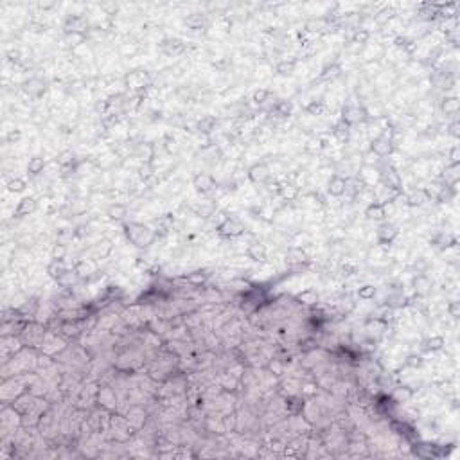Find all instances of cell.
Returning <instances> with one entry per match:
<instances>
[{
  "label": "cell",
  "mask_w": 460,
  "mask_h": 460,
  "mask_svg": "<svg viewBox=\"0 0 460 460\" xmlns=\"http://www.w3.org/2000/svg\"><path fill=\"white\" fill-rule=\"evenodd\" d=\"M128 214V207L124 203H111L108 209H106V216L113 219V221H121L122 218Z\"/></svg>",
  "instance_id": "obj_28"
},
{
  "label": "cell",
  "mask_w": 460,
  "mask_h": 460,
  "mask_svg": "<svg viewBox=\"0 0 460 460\" xmlns=\"http://www.w3.org/2000/svg\"><path fill=\"white\" fill-rule=\"evenodd\" d=\"M326 111V103L324 101H311L309 105L306 106V113H309V115H322Z\"/></svg>",
  "instance_id": "obj_40"
},
{
  "label": "cell",
  "mask_w": 460,
  "mask_h": 460,
  "mask_svg": "<svg viewBox=\"0 0 460 460\" xmlns=\"http://www.w3.org/2000/svg\"><path fill=\"white\" fill-rule=\"evenodd\" d=\"M38 209V201L34 200L33 196H27V198H22L18 201V207L15 211V216L17 218H23V216H31L34 211Z\"/></svg>",
  "instance_id": "obj_17"
},
{
  "label": "cell",
  "mask_w": 460,
  "mask_h": 460,
  "mask_svg": "<svg viewBox=\"0 0 460 460\" xmlns=\"http://www.w3.org/2000/svg\"><path fill=\"white\" fill-rule=\"evenodd\" d=\"M432 281L428 275L424 273H419L416 279H414V291H416L417 297H426V295L432 293Z\"/></svg>",
  "instance_id": "obj_18"
},
{
  "label": "cell",
  "mask_w": 460,
  "mask_h": 460,
  "mask_svg": "<svg viewBox=\"0 0 460 460\" xmlns=\"http://www.w3.org/2000/svg\"><path fill=\"white\" fill-rule=\"evenodd\" d=\"M209 279V273L203 270V272H194V273H191V275H187L185 277V281H187L191 286H201V284H205V281Z\"/></svg>",
  "instance_id": "obj_35"
},
{
  "label": "cell",
  "mask_w": 460,
  "mask_h": 460,
  "mask_svg": "<svg viewBox=\"0 0 460 460\" xmlns=\"http://www.w3.org/2000/svg\"><path fill=\"white\" fill-rule=\"evenodd\" d=\"M448 133L451 135V137H460V122L459 121H453L451 124L448 126Z\"/></svg>",
  "instance_id": "obj_57"
},
{
  "label": "cell",
  "mask_w": 460,
  "mask_h": 460,
  "mask_svg": "<svg viewBox=\"0 0 460 460\" xmlns=\"http://www.w3.org/2000/svg\"><path fill=\"white\" fill-rule=\"evenodd\" d=\"M20 139H22V131H20V130H11L6 137V142L7 144H15V142H18Z\"/></svg>",
  "instance_id": "obj_53"
},
{
  "label": "cell",
  "mask_w": 460,
  "mask_h": 460,
  "mask_svg": "<svg viewBox=\"0 0 460 460\" xmlns=\"http://www.w3.org/2000/svg\"><path fill=\"white\" fill-rule=\"evenodd\" d=\"M459 99L457 97H448L442 103V110L446 115H457L459 113Z\"/></svg>",
  "instance_id": "obj_36"
},
{
  "label": "cell",
  "mask_w": 460,
  "mask_h": 460,
  "mask_svg": "<svg viewBox=\"0 0 460 460\" xmlns=\"http://www.w3.org/2000/svg\"><path fill=\"white\" fill-rule=\"evenodd\" d=\"M299 187L295 183H281V191H279V196L286 201H293L299 198Z\"/></svg>",
  "instance_id": "obj_25"
},
{
  "label": "cell",
  "mask_w": 460,
  "mask_h": 460,
  "mask_svg": "<svg viewBox=\"0 0 460 460\" xmlns=\"http://www.w3.org/2000/svg\"><path fill=\"white\" fill-rule=\"evenodd\" d=\"M135 156L144 160V164H151V158L155 156V148L151 144H139L135 150Z\"/></svg>",
  "instance_id": "obj_30"
},
{
  "label": "cell",
  "mask_w": 460,
  "mask_h": 460,
  "mask_svg": "<svg viewBox=\"0 0 460 460\" xmlns=\"http://www.w3.org/2000/svg\"><path fill=\"white\" fill-rule=\"evenodd\" d=\"M286 403H288L289 414H293V416L300 414V412H302V408H304V401L300 399V397H289Z\"/></svg>",
  "instance_id": "obj_46"
},
{
  "label": "cell",
  "mask_w": 460,
  "mask_h": 460,
  "mask_svg": "<svg viewBox=\"0 0 460 460\" xmlns=\"http://www.w3.org/2000/svg\"><path fill=\"white\" fill-rule=\"evenodd\" d=\"M85 38H87V34H79V33L65 34V40H67V42H68V45H72V47H76V45L85 44Z\"/></svg>",
  "instance_id": "obj_50"
},
{
  "label": "cell",
  "mask_w": 460,
  "mask_h": 460,
  "mask_svg": "<svg viewBox=\"0 0 460 460\" xmlns=\"http://www.w3.org/2000/svg\"><path fill=\"white\" fill-rule=\"evenodd\" d=\"M270 97H272V92H270V90L259 88V90H255L254 92V97H252V99H254L255 105H264Z\"/></svg>",
  "instance_id": "obj_45"
},
{
  "label": "cell",
  "mask_w": 460,
  "mask_h": 460,
  "mask_svg": "<svg viewBox=\"0 0 460 460\" xmlns=\"http://www.w3.org/2000/svg\"><path fill=\"white\" fill-rule=\"evenodd\" d=\"M444 345H446V340H444V336H440V334H435V336H432V338H428L426 342H424V347H426L428 350H432V352L440 350Z\"/></svg>",
  "instance_id": "obj_33"
},
{
  "label": "cell",
  "mask_w": 460,
  "mask_h": 460,
  "mask_svg": "<svg viewBox=\"0 0 460 460\" xmlns=\"http://www.w3.org/2000/svg\"><path fill=\"white\" fill-rule=\"evenodd\" d=\"M394 395H395V399H397V401H401V399L405 401V399H410L412 395H414V392H412L408 387H401V388H397V390H395V394H394Z\"/></svg>",
  "instance_id": "obj_52"
},
{
  "label": "cell",
  "mask_w": 460,
  "mask_h": 460,
  "mask_svg": "<svg viewBox=\"0 0 460 460\" xmlns=\"http://www.w3.org/2000/svg\"><path fill=\"white\" fill-rule=\"evenodd\" d=\"M25 187H27V182L23 178H11L7 182V191L9 193H23Z\"/></svg>",
  "instance_id": "obj_39"
},
{
  "label": "cell",
  "mask_w": 460,
  "mask_h": 460,
  "mask_svg": "<svg viewBox=\"0 0 460 460\" xmlns=\"http://www.w3.org/2000/svg\"><path fill=\"white\" fill-rule=\"evenodd\" d=\"M67 254H68L67 244H65V243H56L54 246H52V250H50V259H52V261H65Z\"/></svg>",
  "instance_id": "obj_34"
},
{
  "label": "cell",
  "mask_w": 460,
  "mask_h": 460,
  "mask_svg": "<svg viewBox=\"0 0 460 460\" xmlns=\"http://www.w3.org/2000/svg\"><path fill=\"white\" fill-rule=\"evenodd\" d=\"M295 68H297V60H293V58H289V60H281L275 65V72L279 74V76H291V74L295 72Z\"/></svg>",
  "instance_id": "obj_27"
},
{
  "label": "cell",
  "mask_w": 460,
  "mask_h": 460,
  "mask_svg": "<svg viewBox=\"0 0 460 460\" xmlns=\"http://www.w3.org/2000/svg\"><path fill=\"white\" fill-rule=\"evenodd\" d=\"M67 272H68V268H67V264H65V261H50L49 266H47V275H49L50 279H54V281L61 279Z\"/></svg>",
  "instance_id": "obj_22"
},
{
  "label": "cell",
  "mask_w": 460,
  "mask_h": 460,
  "mask_svg": "<svg viewBox=\"0 0 460 460\" xmlns=\"http://www.w3.org/2000/svg\"><path fill=\"white\" fill-rule=\"evenodd\" d=\"M244 232V225L239 221L238 218H225L219 225H218V234L223 238H239Z\"/></svg>",
  "instance_id": "obj_3"
},
{
  "label": "cell",
  "mask_w": 460,
  "mask_h": 460,
  "mask_svg": "<svg viewBox=\"0 0 460 460\" xmlns=\"http://www.w3.org/2000/svg\"><path fill=\"white\" fill-rule=\"evenodd\" d=\"M214 209H216V205H214L212 201L207 200V201H203V203H201L200 207H196V212H198V214H201V216H205V218H207V216H211L212 212H214Z\"/></svg>",
  "instance_id": "obj_49"
},
{
  "label": "cell",
  "mask_w": 460,
  "mask_h": 460,
  "mask_svg": "<svg viewBox=\"0 0 460 460\" xmlns=\"http://www.w3.org/2000/svg\"><path fill=\"white\" fill-rule=\"evenodd\" d=\"M246 255H248V259L255 261V263H264L268 257V250L261 241H252L246 248Z\"/></svg>",
  "instance_id": "obj_13"
},
{
  "label": "cell",
  "mask_w": 460,
  "mask_h": 460,
  "mask_svg": "<svg viewBox=\"0 0 460 460\" xmlns=\"http://www.w3.org/2000/svg\"><path fill=\"white\" fill-rule=\"evenodd\" d=\"M216 126H218V121H216V117H212V115L201 117L200 121L196 122V130H198L201 135H211L212 131L216 130Z\"/></svg>",
  "instance_id": "obj_23"
},
{
  "label": "cell",
  "mask_w": 460,
  "mask_h": 460,
  "mask_svg": "<svg viewBox=\"0 0 460 460\" xmlns=\"http://www.w3.org/2000/svg\"><path fill=\"white\" fill-rule=\"evenodd\" d=\"M79 277L76 275V272H74V270H68V272L65 273V275H63L61 279H58L56 283L60 284V286H63V288H70V286H72V284L76 283Z\"/></svg>",
  "instance_id": "obj_44"
},
{
  "label": "cell",
  "mask_w": 460,
  "mask_h": 460,
  "mask_svg": "<svg viewBox=\"0 0 460 460\" xmlns=\"http://www.w3.org/2000/svg\"><path fill=\"white\" fill-rule=\"evenodd\" d=\"M193 187L196 189L198 193L207 194L218 187V182L211 173H198V175H194V178H193Z\"/></svg>",
  "instance_id": "obj_4"
},
{
  "label": "cell",
  "mask_w": 460,
  "mask_h": 460,
  "mask_svg": "<svg viewBox=\"0 0 460 460\" xmlns=\"http://www.w3.org/2000/svg\"><path fill=\"white\" fill-rule=\"evenodd\" d=\"M295 300H297L299 304H302V306L313 307V306L318 304V300H320V295H318V291H316V289L307 288V289H302V291H299V293L295 295Z\"/></svg>",
  "instance_id": "obj_16"
},
{
  "label": "cell",
  "mask_w": 460,
  "mask_h": 460,
  "mask_svg": "<svg viewBox=\"0 0 460 460\" xmlns=\"http://www.w3.org/2000/svg\"><path fill=\"white\" fill-rule=\"evenodd\" d=\"M45 81L42 78H31L27 81V83L23 85V90L27 92V95H31V97H42L45 92Z\"/></svg>",
  "instance_id": "obj_20"
},
{
  "label": "cell",
  "mask_w": 460,
  "mask_h": 460,
  "mask_svg": "<svg viewBox=\"0 0 460 460\" xmlns=\"http://www.w3.org/2000/svg\"><path fill=\"white\" fill-rule=\"evenodd\" d=\"M72 270L76 272V275H78L79 279H90V277H94L95 273H99L95 259H81V261H78V263L74 264Z\"/></svg>",
  "instance_id": "obj_6"
},
{
  "label": "cell",
  "mask_w": 460,
  "mask_h": 460,
  "mask_svg": "<svg viewBox=\"0 0 460 460\" xmlns=\"http://www.w3.org/2000/svg\"><path fill=\"white\" fill-rule=\"evenodd\" d=\"M286 263L291 270H302V268L307 266L309 263V257L306 254V250L302 246H289L286 250Z\"/></svg>",
  "instance_id": "obj_2"
},
{
  "label": "cell",
  "mask_w": 460,
  "mask_h": 460,
  "mask_svg": "<svg viewBox=\"0 0 460 460\" xmlns=\"http://www.w3.org/2000/svg\"><path fill=\"white\" fill-rule=\"evenodd\" d=\"M87 27H88L87 18L81 17V15H70V17L67 18V22H65V34H72V33L85 34Z\"/></svg>",
  "instance_id": "obj_9"
},
{
  "label": "cell",
  "mask_w": 460,
  "mask_h": 460,
  "mask_svg": "<svg viewBox=\"0 0 460 460\" xmlns=\"http://www.w3.org/2000/svg\"><path fill=\"white\" fill-rule=\"evenodd\" d=\"M160 49L166 56H178L185 50V44L180 42V40H176V38H169V40H164V42H162Z\"/></svg>",
  "instance_id": "obj_19"
},
{
  "label": "cell",
  "mask_w": 460,
  "mask_h": 460,
  "mask_svg": "<svg viewBox=\"0 0 460 460\" xmlns=\"http://www.w3.org/2000/svg\"><path fill=\"white\" fill-rule=\"evenodd\" d=\"M377 289L376 286H372V284H365V286H361L360 289H358V297H360L361 300H372L374 297H376Z\"/></svg>",
  "instance_id": "obj_41"
},
{
  "label": "cell",
  "mask_w": 460,
  "mask_h": 460,
  "mask_svg": "<svg viewBox=\"0 0 460 460\" xmlns=\"http://www.w3.org/2000/svg\"><path fill=\"white\" fill-rule=\"evenodd\" d=\"M448 313H449V316H453V318H459V316H460V302H457V300L449 302Z\"/></svg>",
  "instance_id": "obj_54"
},
{
  "label": "cell",
  "mask_w": 460,
  "mask_h": 460,
  "mask_svg": "<svg viewBox=\"0 0 460 460\" xmlns=\"http://www.w3.org/2000/svg\"><path fill=\"white\" fill-rule=\"evenodd\" d=\"M266 369L275 376H283L284 374V361L283 360H270L268 361Z\"/></svg>",
  "instance_id": "obj_48"
},
{
  "label": "cell",
  "mask_w": 460,
  "mask_h": 460,
  "mask_svg": "<svg viewBox=\"0 0 460 460\" xmlns=\"http://www.w3.org/2000/svg\"><path fill=\"white\" fill-rule=\"evenodd\" d=\"M365 216L369 219H374V221H381L387 218V203H381V201H372L369 203L365 209Z\"/></svg>",
  "instance_id": "obj_15"
},
{
  "label": "cell",
  "mask_w": 460,
  "mask_h": 460,
  "mask_svg": "<svg viewBox=\"0 0 460 460\" xmlns=\"http://www.w3.org/2000/svg\"><path fill=\"white\" fill-rule=\"evenodd\" d=\"M52 6H54L52 2H40V7H42V9H49V7H52Z\"/></svg>",
  "instance_id": "obj_58"
},
{
  "label": "cell",
  "mask_w": 460,
  "mask_h": 460,
  "mask_svg": "<svg viewBox=\"0 0 460 460\" xmlns=\"http://www.w3.org/2000/svg\"><path fill=\"white\" fill-rule=\"evenodd\" d=\"M97 399H99V405L105 408V410H113L115 408V394L113 390L108 387L101 388L99 394H97Z\"/></svg>",
  "instance_id": "obj_21"
},
{
  "label": "cell",
  "mask_w": 460,
  "mask_h": 460,
  "mask_svg": "<svg viewBox=\"0 0 460 460\" xmlns=\"http://www.w3.org/2000/svg\"><path fill=\"white\" fill-rule=\"evenodd\" d=\"M342 270H344V275H354V273H358V264L345 261V264H344Z\"/></svg>",
  "instance_id": "obj_56"
},
{
  "label": "cell",
  "mask_w": 460,
  "mask_h": 460,
  "mask_svg": "<svg viewBox=\"0 0 460 460\" xmlns=\"http://www.w3.org/2000/svg\"><path fill=\"white\" fill-rule=\"evenodd\" d=\"M345 189H347V178L340 176V175H333L329 183H327V193L334 196V198H340L345 194Z\"/></svg>",
  "instance_id": "obj_12"
},
{
  "label": "cell",
  "mask_w": 460,
  "mask_h": 460,
  "mask_svg": "<svg viewBox=\"0 0 460 460\" xmlns=\"http://www.w3.org/2000/svg\"><path fill=\"white\" fill-rule=\"evenodd\" d=\"M365 117H367L365 110L360 108V106H354V105H347L344 108V111H342V121L347 122L349 126H352V124H356V122H361Z\"/></svg>",
  "instance_id": "obj_10"
},
{
  "label": "cell",
  "mask_w": 460,
  "mask_h": 460,
  "mask_svg": "<svg viewBox=\"0 0 460 460\" xmlns=\"http://www.w3.org/2000/svg\"><path fill=\"white\" fill-rule=\"evenodd\" d=\"M397 234H399V230H397V227L392 225V223H385V225H381V227L377 228V239H379V244H390L394 239L397 238Z\"/></svg>",
  "instance_id": "obj_14"
},
{
  "label": "cell",
  "mask_w": 460,
  "mask_h": 460,
  "mask_svg": "<svg viewBox=\"0 0 460 460\" xmlns=\"http://www.w3.org/2000/svg\"><path fill=\"white\" fill-rule=\"evenodd\" d=\"M422 365H424L422 356L412 354V356H408V358H406V367H410V369H421Z\"/></svg>",
  "instance_id": "obj_51"
},
{
  "label": "cell",
  "mask_w": 460,
  "mask_h": 460,
  "mask_svg": "<svg viewBox=\"0 0 460 460\" xmlns=\"http://www.w3.org/2000/svg\"><path fill=\"white\" fill-rule=\"evenodd\" d=\"M430 200H432V196H430L426 189H416V191H412L410 194L405 196V203L408 207H421Z\"/></svg>",
  "instance_id": "obj_11"
},
{
  "label": "cell",
  "mask_w": 460,
  "mask_h": 460,
  "mask_svg": "<svg viewBox=\"0 0 460 460\" xmlns=\"http://www.w3.org/2000/svg\"><path fill=\"white\" fill-rule=\"evenodd\" d=\"M371 38V33L367 29H358L354 34H352V44L356 45H365Z\"/></svg>",
  "instance_id": "obj_47"
},
{
  "label": "cell",
  "mask_w": 460,
  "mask_h": 460,
  "mask_svg": "<svg viewBox=\"0 0 460 460\" xmlns=\"http://www.w3.org/2000/svg\"><path fill=\"white\" fill-rule=\"evenodd\" d=\"M406 302H408V299H406V297L401 293V291H397V293H392L390 297H388V300H387V304L390 306V307H403V306H406Z\"/></svg>",
  "instance_id": "obj_42"
},
{
  "label": "cell",
  "mask_w": 460,
  "mask_h": 460,
  "mask_svg": "<svg viewBox=\"0 0 460 460\" xmlns=\"http://www.w3.org/2000/svg\"><path fill=\"white\" fill-rule=\"evenodd\" d=\"M148 83H150V79H148L146 72H142V70H133V72H130L126 76L128 88L133 90V92H140V90H144L146 87H148Z\"/></svg>",
  "instance_id": "obj_8"
},
{
  "label": "cell",
  "mask_w": 460,
  "mask_h": 460,
  "mask_svg": "<svg viewBox=\"0 0 460 460\" xmlns=\"http://www.w3.org/2000/svg\"><path fill=\"white\" fill-rule=\"evenodd\" d=\"M56 162H58V166H60L61 169H68V167L76 166V155H74V151L65 150L56 156Z\"/></svg>",
  "instance_id": "obj_29"
},
{
  "label": "cell",
  "mask_w": 460,
  "mask_h": 460,
  "mask_svg": "<svg viewBox=\"0 0 460 460\" xmlns=\"http://www.w3.org/2000/svg\"><path fill=\"white\" fill-rule=\"evenodd\" d=\"M203 22H205V17L200 15V13H193V15H189V17L185 18V25L191 29H201Z\"/></svg>",
  "instance_id": "obj_38"
},
{
  "label": "cell",
  "mask_w": 460,
  "mask_h": 460,
  "mask_svg": "<svg viewBox=\"0 0 460 460\" xmlns=\"http://www.w3.org/2000/svg\"><path fill=\"white\" fill-rule=\"evenodd\" d=\"M173 223H175V216L173 214H164L156 219V236H167L169 230L173 228Z\"/></svg>",
  "instance_id": "obj_24"
},
{
  "label": "cell",
  "mask_w": 460,
  "mask_h": 460,
  "mask_svg": "<svg viewBox=\"0 0 460 460\" xmlns=\"http://www.w3.org/2000/svg\"><path fill=\"white\" fill-rule=\"evenodd\" d=\"M460 162V148L459 146H453L449 150V164H459Z\"/></svg>",
  "instance_id": "obj_55"
},
{
  "label": "cell",
  "mask_w": 460,
  "mask_h": 460,
  "mask_svg": "<svg viewBox=\"0 0 460 460\" xmlns=\"http://www.w3.org/2000/svg\"><path fill=\"white\" fill-rule=\"evenodd\" d=\"M124 234H126L128 241L131 244H135L137 248H148L150 244L155 243L156 234L155 230H151L148 225H142V223H128L124 227Z\"/></svg>",
  "instance_id": "obj_1"
},
{
  "label": "cell",
  "mask_w": 460,
  "mask_h": 460,
  "mask_svg": "<svg viewBox=\"0 0 460 460\" xmlns=\"http://www.w3.org/2000/svg\"><path fill=\"white\" fill-rule=\"evenodd\" d=\"M371 151L377 158H385V156L392 155L394 153V142L390 139H385V137H376V139L371 142Z\"/></svg>",
  "instance_id": "obj_7"
},
{
  "label": "cell",
  "mask_w": 460,
  "mask_h": 460,
  "mask_svg": "<svg viewBox=\"0 0 460 460\" xmlns=\"http://www.w3.org/2000/svg\"><path fill=\"white\" fill-rule=\"evenodd\" d=\"M333 137L338 140V142H347L350 137V126L344 121L336 122L333 128Z\"/></svg>",
  "instance_id": "obj_26"
},
{
  "label": "cell",
  "mask_w": 460,
  "mask_h": 460,
  "mask_svg": "<svg viewBox=\"0 0 460 460\" xmlns=\"http://www.w3.org/2000/svg\"><path fill=\"white\" fill-rule=\"evenodd\" d=\"M435 244L438 248H449V246H455L457 244V239L451 236V234H440L437 239H435Z\"/></svg>",
  "instance_id": "obj_43"
},
{
  "label": "cell",
  "mask_w": 460,
  "mask_h": 460,
  "mask_svg": "<svg viewBox=\"0 0 460 460\" xmlns=\"http://www.w3.org/2000/svg\"><path fill=\"white\" fill-rule=\"evenodd\" d=\"M246 175H248V178L254 183H268L270 182V178H272V171H270L268 164H264V162L254 164V166L248 169Z\"/></svg>",
  "instance_id": "obj_5"
},
{
  "label": "cell",
  "mask_w": 460,
  "mask_h": 460,
  "mask_svg": "<svg viewBox=\"0 0 460 460\" xmlns=\"http://www.w3.org/2000/svg\"><path fill=\"white\" fill-rule=\"evenodd\" d=\"M45 169V158L44 156H33V158H29V164H27V173L29 175H33V176H38V175H42Z\"/></svg>",
  "instance_id": "obj_31"
},
{
  "label": "cell",
  "mask_w": 460,
  "mask_h": 460,
  "mask_svg": "<svg viewBox=\"0 0 460 460\" xmlns=\"http://www.w3.org/2000/svg\"><path fill=\"white\" fill-rule=\"evenodd\" d=\"M342 76V67H340L338 63H333V65H329V67L324 68V72H322V79H326V81H329V79H336Z\"/></svg>",
  "instance_id": "obj_37"
},
{
  "label": "cell",
  "mask_w": 460,
  "mask_h": 460,
  "mask_svg": "<svg viewBox=\"0 0 460 460\" xmlns=\"http://www.w3.org/2000/svg\"><path fill=\"white\" fill-rule=\"evenodd\" d=\"M291 110H293V105L289 103V101L286 99H281L275 103V106H273V113L277 117H288L291 115Z\"/></svg>",
  "instance_id": "obj_32"
}]
</instances>
